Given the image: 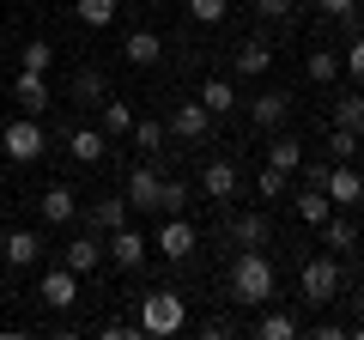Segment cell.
Masks as SVG:
<instances>
[{
	"label": "cell",
	"mask_w": 364,
	"mask_h": 340,
	"mask_svg": "<svg viewBox=\"0 0 364 340\" xmlns=\"http://www.w3.org/2000/svg\"><path fill=\"white\" fill-rule=\"evenodd\" d=\"M200 104H207L213 116H225V110H237V92H231V79H207V85H200Z\"/></svg>",
	"instance_id": "f546056e"
},
{
	"label": "cell",
	"mask_w": 364,
	"mask_h": 340,
	"mask_svg": "<svg viewBox=\"0 0 364 340\" xmlns=\"http://www.w3.org/2000/svg\"><path fill=\"white\" fill-rule=\"evenodd\" d=\"M255 195L261 201H279V195H286V170H279V164H261L255 170Z\"/></svg>",
	"instance_id": "d6a6232c"
},
{
	"label": "cell",
	"mask_w": 364,
	"mask_h": 340,
	"mask_svg": "<svg viewBox=\"0 0 364 340\" xmlns=\"http://www.w3.org/2000/svg\"><path fill=\"white\" fill-rule=\"evenodd\" d=\"M37 207H43V219H49V225H73V219H79V195H73L67 183H49Z\"/></svg>",
	"instance_id": "d6986e66"
},
{
	"label": "cell",
	"mask_w": 364,
	"mask_h": 340,
	"mask_svg": "<svg viewBox=\"0 0 364 340\" xmlns=\"http://www.w3.org/2000/svg\"><path fill=\"white\" fill-rule=\"evenodd\" d=\"M73 13H79V25H85V31H104L109 18L122 13V0H73Z\"/></svg>",
	"instance_id": "d4e9b609"
},
{
	"label": "cell",
	"mask_w": 364,
	"mask_h": 340,
	"mask_svg": "<svg viewBox=\"0 0 364 340\" xmlns=\"http://www.w3.org/2000/svg\"><path fill=\"white\" fill-rule=\"evenodd\" d=\"M255 334H261V340H291V334H298V316L267 310V316H255Z\"/></svg>",
	"instance_id": "83f0119b"
},
{
	"label": "cell",
	"mask_w": 364,
	"mask_h": 340,
	"mask_svg": "<svg viewBox=\"0 0 364 340\" xmlns=\"http://www.w3.org/2000/svg\"><path fill=\"white\" fill-rule=\"evenodd\" d=\"M67 158H73V164H104L109 158V134L104 128H73L67 134Z\"/></svg>",
	"instance_id": "4fadbf2b"
},
{
	"label": "cell",
	"mask_w": 364,
	"mask_h": 340,
	"mask_svg": "<svg viewBox=\"0 0 364 340\" xmlns=\"http://www.w3.org/2000/svg\"><path fill=\"white\" fill-rule=\"evenodd\" d=\"M158 164H134L128 170V207H140V213H158Z\"/></svg>",
	"instance_id": "5bb4252c"
},
{
	"label": "cell",
	"mask_w": 364,
	"mask_h": 340,
	"mask_svg": "<svg viewBox=\"0 0 364 340\" xmlns=\"http://www.w3.org/2000/svg\"><path fill=\"white\" fill-rule=\"evenodd\" d=\"M340 73H352V79H364V37L352 31V49L340 55Z\"/></svg>",
	"instance_id": "f35d334b"
},
{
	"label": "cell",
	"mask_w": 364,
	"mask_h": 340,
	"mask_svg": "<svg viewBox=\"0 0 364 340\" xmlns=\"http://www.w3.org/2000/svg\"><path fill=\"white\" fill-rule=\"evenodd\" d=\"M67 97H73V104H104V97H109V79L97 73V67H79V73L67 79Z\"/></svg>",
	"instance_id": "603a6c76"
},
{
	"label": "cell",
	"mask_w": 364,
	"mask_h": 340,
	"mask_svg": "<svg viewBox=\"0 0 364 340\" xmlns=\"http://www.w3.org/2000/svg\"><path fill=\"white\" fill-rule=\"evenodd\" d=\"M13 97L25 104V116H43V110L55 104V97H49V73H31V67H18V73H13Z\"/></svg>",
	"instance_id": "7c38bea8"
},
{
	"label": "cell",
	"mask_w": 364,
	"mask_h": 340,
	"mask_svg": "<svg viewBox=\"0 0 364 340\" xmlns=\"http://www.w3.org/2000/svg\"><path fill=\"white\" fill-rule=\"evenodd\" d=\"M231 298L237 304H267L273 298V262H267V249H237V262H231Z\"/></svg>",
	"instance_id": "6da1fadb"
},
{
	"label": "cell",
	"mask_w": 364,
	"mask_h": 340,
	"mask_svg": "<svg viewBox=\"0 0 364 340\" xmlns=\"http://www.w3.org/2000/svg\"><path fill=\"white\" fill-rule=\"evenodd\" d=\"M237 183H243V176H237L231 158H213V164L200 170V195H207V201H231V195H237Z\"/></svg>",
	"instance_id": "2e32d148"
},
{
	"label": "cell",
	"mask_w": 364,
	"mask_h": 340,
	"mask_svg": "<svg viewBox=\"0 0 364 340\" xmlns=\"http://www.w3.org/2000/svg\"><path fill=\"white\" fill-rule=\"evenodd\" d=\"M291 13H298V0H255V18H267V25H286Z\"/></svg>",
	"instance_id": "8d00e7d4"
},
{
	"label": "cell",
	"mask_w": 364,
	"mask_h": 340,
	"mask_svg": "<svg viewBox=\"0 0 364 340\" xmlns=\"http://www.w3.org/2000/svg\"><path fill=\"white\" fill-rule=\"evenodd\" d=\"M352 316H364V286H352Z\"/></svg>",
	"instance_id": "b9f144b4"
},
{
	"label": "cell",
	"mask_w": 364,
	"mask_h": 340,
	"mask_svg": "<svg viewBox=\"0 0 364 340\" xmlns=\"http://www.w3.org/2000/svg\"><path fill=\"white\" fill-rule=\"evenodd\" d=\"M18 67H31V73H49V67H55V49H49V43H25V55H18Z\"/></svg>",
	"instance_id": "e575fe53"
},
{
	"label": "cell",
	"mask_w": 364,
	"mask_h": 340,
	"mask_svg": "<svg viewBox=\"0 0 364 340\" xmlns=\"http://www.w3.org/2000/svg\"><path fill=\"white\" fill-rule=\"evenodd\" d=\"M249 116H255V128H286V116H291V92H261L255 104H249Z\"/></svg>",
	"instance_id": "ffe728a7"
},
{
	"label": "cell",
	"mask_w": 364,
	"mask_h": 340,
	"mask_svg": "<svg viewBox=\"0 0 364 340\" xmlns=\"http://www.w3.org/2000/svg\"><path fill=\"white\" fill-rule=\"evenodd\" d=\"M146 255H152V237L134 231V225H122V231H109V262L122 267V274H140Z\"/></svg>",
	"instance_id": "8992f818"
},
{
	"label": "cell",
	"mask_w": 364,
	"mask_h": 340,
	"mask_svg": "<svg viewBox=\"0 0 364 340\" xmlns=\"http://www.w3.org/2000/svg\"><path fill=\"white\" fill-rule=\"evenodd\" d=\"M128 195H104V201H91L85 207V231H97V237H109V231H122L128 225Z\"/></svg>",
	"instance_id": "9c48e42d"
},
{
	"label": "cell",
	"mask_w": 364,
	"mask_h": 340,
	"mask_svg": "<svg viewBox=\"0 0 364 340\" xmlns=\"http://www.w3.org/2000/svg\"><path fill=\"white\" fill-rule=\"evenodd\" d=\"M316 231H322V249H328V255H352V249H358V225L340 219V213H328Z\"/></svg>",
	"instance_id": "44dd1931"
},
{
	"label": "cell",
	"mask_w": 364,
	"mask_h": 340,
	"mask_svg": "<svg viewBox=\"0 0 364 340\" xmlns=\"http://www.w3.org/2000/svg\"><path fill=\"white\" fill-rule=\"evenodd\" d=\"M231 243L237 249H267L273 243V219L267 213H237L231 219Z\"/></svg>",
	"instance_id": "9a60e30c"
},
{
	"label": "cell",
	"mask_w": 364,
	"mask_h": 340,
	"mask_svg": "<svg viewBox=\"0 0 364 340\" xmlns=\"http://www.w3.org/2000/svg\"><path fill=\"white\" fill-rule=\"evenodd\" d=\"M316 6H322V18H340V25L358 13V0H316Z\"/></svg>",
	"instance_id": "ab89813d"
},
{
	"label": "cell",
	"mask_w": 364,
	"mask_h": 340,
	"mask_svg": "<svg viewBox=\"0 0 364 340\" xmlns=\"http://www.w3.org/2000/svg\"><path fill=\"white\" fill-rule=\"evenodd\" d=\"M340 286H346V267H340V255H310V262L298 267V298L310 304V310L334 304Z\"/></svg>",
	"instance_id": "7a4b0ae2"
},
{
	"label": "cell",
	"mask_w": 364,
	"mask_h": 340,
	"mask_svg": "<svg viewBox=\"0 0 364 340\" xmlns=\"http://www.w3.org/2000/svg\"><path fill=\"white\" fill-rule=\"evenodd\" d=\"M304 170V188H322L328 183V170H334V164H298Z\"/></svg>",
	"instance_id": "60d3db41"
},
{
	"label": "cell",
	"mask_w": 364,
	"mask_h": 340,
	"mask_svg": "<svg viewBox=\"0 0 364 340\" xmlns=\"http://www.w3.org/2000/svg\"><path fill=\"white\" fill-rule=\"evenodd\" d=\"M61 267H73L79 280H85V274H97V267H104V237H97V231H79L73 243L61 249Z\"/></svg>",
	"instance_id": "ba28073f"
},
{
	"label": "cell",
	"mask_w": 364,
	"mask_h": 340,
	"mask_svg": "<svg viewBox=\"0 0 364 340\" xmlns=\"http://www.w3.org/2000/svg\"><path fill=\"white\" fill-rule=\"evenodd\" d=\"M0 213H6V201H0Z\"/></svg>",
	"instance_id": "7bdbcfd3"
},
{
	"label": "cell",
	"mask_w": 364,
	"mask_h": 340,
	"mask_svg": "<svg viewBox=\"0 0 364 340\" xmlns=\"http://www.w3.org/2000/svg\"><path fill=\"white\" fill-rule=\"evenodd\" d=\"M225 13H231V0H188V18L200 25H225Z\"/></svg>",
	"instance_id": "d590c367"
},
{
	"label": "cell",
	"mask_w": 364,
	"mask_h": 340,
	"mask_svg": "<svg viewBox=\"0 0 364 340\" xmlns=\"http://www.w3.org/2000/svg\"><path fill=\"white\" fill-rule=\"evenodd\" d=\"M195 243H200V237H195V225L182 219V213H170V219L158 225V237H152V249L164 255V262H188V255H195Z\"/></svg>",
	"instance_id": "5b68a950"
},
{
	"label": "cell",
	"mask_w": 364,
	"mask_h": 340,
	"mask_svg": "<svg viewBox=\"0 0 364 340\" xmlns=\"http://www.w3.org/2000/svg\"><path fill=\"white\" fill-rule=\"evenodd\" d=\"M170 134H176V140H188V146H200V140L213 134V110L200 104V97H195V104H176V116H170Z\"/></svg>",
	"instance_id": "30bf717a"
},
{
	"label": "cell",
	"mask_w": 364,
	"mask_h": 340,
	"mask_svg": "<svg viewBox=\"0 0 364 340\" xmlns=\"http://www.w3.org/2000/svg\"><path fill=\"white\" fill-rule=\"evenodd\" d=\"M128 140L140 146L146 158H158V152H164V128H158L152 116H134V128H128Z\"/></svg>",
	"instance_id": "4316f807"
},
{
	"label": "cell",
	"mask_w": 364,
	"mask_h": 340,
	"mask_svg": "<svg viewBox=\"0 0 364 340\" xmlns=\"http://www.w3.org/2000/svg\"><path fill=\"white\" fill-rule=\"evenodd\" d=\"M158 213H188V183H158Z\"/></svg>",
	"instance_id": "836d02e7"
},
{
	"label": "cell",
	"mask_w": 364,
	"mask_h": 340,
	"mask_svg": "<svg viewBox=\"0 0 364 340\" xmlns=\"http://www.w3.org/2000/svg\"><path fill=\"white\" fill-rule=\"evenodd\" d=\"M0 262L6 267H37L43 262V237L37 231H0Z\"/></svg>",
	"instance_id": "8fae6325"
},
{
	"label": "cell",
	"mask_w": 364,
	"mask_h": 340,
	"mask_svg": "<svg viewBox=\"0 0 364 340\" xmlns=\"http://www.w3.org/2000/svg\"><path fill=\"white\" fill-rule=\"evenodd\" d=\"M304 73H310L316 85H334V79H340V55L334 49H310V55H304Z\"/></svg>",
	"instance_id": "484cf974"
},
{
	"label": "cell",
	"mask_w": 364,
	"mask_h": 340,
	"mask_svg": "<svg viewBox=\"0 0 364 340\" xmlns=\"http://www.w3.org/2000/svg\"><path fill=\"white\" fill-rule=\"evenodd\" d=\"M328 152H334L340 164H346V158L358 152V134H352V128H328Z\"/></svg>",
	"instance_id": "74e56055"
},
{
	"label": "cell",
	"mask_w": 364,
	"mask_h": 340,
	"mask_svg": "<svg viewBox=\"0 0 364 340\" xmlns=\"http://www.w3.org/2000/svg\"><path fill=\"white\" fill-rule=\"evenodd\" d=\"M328 213H334V201H328V188H304V195H298V219H304V225H322Z\"/></svg>",
	"instance_id": "f1b7e54d"
},
{
	"label": "cell",
	"mask_w": 364,
	"mask_h": 340,
	"mask_svg": "<svg viewBox=\"0 0 364 340\" xmlns=\"http://www.w3.org/2000/svg\"><path fill=\"white\" fill-rule=\"evenodd\" d=\"M0 152L13 158V164H37V158L49 152V134L37 128V116H13L0 128Z\"/></svg>",
	"instance_id": "277c9868"
},
{
	"label": "cell",
	"mask_w": 364,
	"mask_h": 340,
	"mask_svg": "<svg viewBox=\"0 0 364 340\" xmlns=\"http://www.w3.org/2000/svg\"><path fill=\"white\" fill-rule=\"evenodd\" d=\"M122 55H128L134 67H158V61H164V37L140 25V31H128V43H122Z\"/></svg>",
	"instance_id": "7402d4cb"
},
{
	"label": "cell",
	"mask_w": 364,
	"mask_h": 340,
	"mask_svg": "<svg viewBox=\"0 0 364 340\" xmlns=\"http://www.w3.org/2000/svg\"><path fill=\"white\" fill-rule=\"evenodd\" d=\"M267 164H279V170L291 176V170L304 164V140H291V134H273V140H267Z\"/></svg>",
	"instance_id": "cb8c5ba5"
},
{
	"label": "cell",
	"mask_w": 364,
	"mask_h": 340,
	"mask_svg": "<svg viewBox=\"0 0 364 340\" xmlns=\"http://www.w3.org/2000/svg\"><path fill=\"white\" fill-rule=\"evenodd\" d=\"M322 188H328V201H334V207H358V201H364V176H358L352 164H334Z\"/></svg>",
	"instance_id": "e0dca14e"
},
{
	"label": "cell",
	"mask_w": 364,
	"mask_h": 340,
	"mask_svg": "<svg viewBox=\"0 0 364 340\" xmlns=\"http://www.w3.org/2000/svg\"><path fill=\"white\" fill-rule=\"evenodd\" d=\"M231 61H237V73H243V79H261V73L273 67V43H267V37H243Z\"/></svg>",
	"instance_id": "ac0fdd59"
},
{
	"label": "cell",
	"mask_w": 364,
	"mask_h": 340,
	"mask_svg": "<svg viewBox=\"0 0 364 340\" xmlns=\"http://www.w3.org/2000/svg\"><path fill=\"white\" fill-rule=\"evenodd\" d=\"M334 128H352V134L364 128V97H358V92H346V97L334 104Z\"/></svg>",
	"instance_id": "1f68e13d"
},
{
	"label": "cell",
	"mask_w": 364,
	"mask_h": 340,
	"mask_svg": "<svg viewBox=\"0 0 364 340\" xmlns=\"http://www.w3.org/2000/svg\"><path fill=\"white\" fill-rule=\"evenodd\" d=\"M188 328V304H182V292L158 286L140 298V334H182Z\"/></svg>",
	"instance_id": "3957f363"
},
{
	"label": "cell",
	"mask_w": 364,
	"mask_h": 340,
	"mask_svg": "<svg viewBox=\"0 0 364 340\" xmlns=\"http://www.w3.org/2000/svg\"><path fill=\"white\" fill-rule=\"evenodd\" d=\"M37 298L49 304V310H73L79 304V274L73 267H49V274L37 280Z\"/></svg>",
	"instance_id": "52a82bcc"
},
{
	"label": "cell",
	"mask_w": 364,
	"mask_h": 340,
	"mask_svg": "<svg viewBox=\"0 0 364 340\" xmlns=\"http://www.w3.org/2000/svg\"><path fill=\"white\" fill-rule=\"evenodd\" d=\"M97 110H104V134H109V140H116V134H128V128H134V110L122 104V97H104V104H97Z\"/></svg>",
	"instance_id": "4dcf8cb0"
}]
</instances>
